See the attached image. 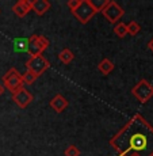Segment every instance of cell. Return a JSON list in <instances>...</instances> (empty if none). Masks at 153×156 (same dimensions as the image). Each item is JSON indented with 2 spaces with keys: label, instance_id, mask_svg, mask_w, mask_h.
Instances as JSON below:
<instances>
[{
  "label": "cell",
  "instance_id": "1",
  "mask_svg": "<svg viewBox=\"0 0 153 156\" xmlns=\"http://www.w3.org/2000/svg\"><path fill=\"white\" fill-rule=\"evenodd\" d=\"M109 144L119 156H153V126L137 113L110 139Z\"/></svg>",
  "mask_w": 153,
  "mask_h": 156
},
{
  "label": "cell",
  "instance_id": "2",
  "mask_svg": "<svg viewBox=\"0 0 153 156\" xmlns=\"http://www.w3.org/2000/svg\"><path fill=\"white\" fill-rule=\"evenodd\" d=\"M131 94L140 103H146L153 98V86L146 79H142L131 88Z\"/></svg>",
  "mask_w": 153,
  "mask_h": 156
},
{
  "label": "cell",
  "instance_id": "3",
  "mask_svg": "<svg viewBox=\"0 0 153 156\" xmlns=\"http://www.w3.org/2000/svg\"><path fill=\"white\" fill-rule=\"evenodd\" d=\"M49 40L43 35H31V37L27 40V52L31 56H40L45 52V49L49 48Z\"/></svg>",
  "mask_w": 153,
  "mask_h": 156
},
{
  "label": "cell",
  "instance_id": "4",
  "mask_svg": "<svg viewBox=\"0 0 153 156\" xmlns=\"http://www.w3.org/2000/svg\"><path fill=\"white\" fill-rule=\"evenodd\" d=\"M73 16L79 20L80 23L85 25L94 18V15L96 14V11L92 8V5L89 4V0H80V4L77 5L76 10L72 11Z\"/></svg>",
  "mask_w": 153,
  "mask_h": 156
},
{
  "label": "cell",
  "instance_id": "5",
  "mask_svg": "<svg viewBox=\"0 0 153 156\" xmlns=\"http://www.w3.org/2000/svg\"><path fill=\"white\" fill-rule=\"evenodd\" d=\"M3 83H4L5 88L14 94L15 91H18L19 88L23 87L22 75L18 72L16 68H11V69H8L7 73L3 76Z\"/></svg>",
  "mask_w": 153,
  "mask_h": 156
},
{
  "label": "cell",
  "instance_id": "6",
  "mask_svg": "<svg viewBox=\"0 0 153 156\" xmlns=\"http://www.w3.org/2000/svg\"><path fill=\"white\" fill-rule=\"evenodd\" d=\"M49 67H50V62L42 55L31 56L27 61H26V68H27V71L35 73L38 77H40L46 69H49Z\"/></svg>",
  "mask_w": 153,
  "mask_h": 156
},
{
  "label": "cell",
  "instance_id": "7",
  "mask_svg": "<svg viewBox=\"0 0 153 156\" xmlns=\"http://www.w3.org/2000/svg\"><path fill=\"white\" fill-rule=\"evenodd\" d=\"M102 14H103V16L106 18L110 23H118L119 20H121V18L123 16L125 11H123V8H122L116 2L110 0V2L107 3L106 7L103 8Z\"/></svg>",
  "mask_w": 153,
  "mask_h": 156
},
{
  "label": "cell",
  "instance_id": "8",
  "mask_svg": "<svg viewBox=\"0 0 153 156\" xmlns=\"http://www.w3.org/2000/svg\"><path fill=\"white\" fill-rule=\"evenodd\" d=\"M12 101L19 107H22V109H26V107H27L31 103L33 95L30 94V92L25 88V87H22V88H19L18 91H15L14 94H12Z\"/></svg>",
  "mask_w": 153,
  "mask_h": 156
},
{
  "label": "cell",
  "instance_id": "9",
  "mask_svg": "<svg viewBox=\"0 0 153 156\" xmlns=\"http://www.w3.org/2000/svg\"><path fill=\"white\" fill-rule=\"evenodd\" d=\"M50 107H52V109L54 110L57 114L62 113V112H64V110L68 107V101H67V98H65L64 95H61V94H56L54 97L50 99Z\"/></svg>",
  "mask_w": 153,
  "mask_h": 156
},
{
  "label": "cell",
  "instance_id": "10",
  "mask_svg": "<svg viewBox=\"0 0 153 156\" xmlns=\"http://www.w3.org/2000/svg\"><path fill=\"white\" fill-rule=\"evenodd\" d=\"M30 5H31V11H34L37 15H43L52 7L47 0H30Z\"/></svg>",
  "mask_w": 153,
  "mask_h": 156
},
{
  "label": "cell",
  "instance_id": "11",
  "mask_svg": "<svg viewBox=\"0 0 153 156\" xmlns=\"http://www.w3.org/2000/svg\"><path fill=\"white\" fill-rule=\"evenodd\" d=\"M12 11L19 18L26 16L30 11H31V5H30V0H19L12 5Z\"/></svg>",
  "mask_w": 153,
  "mask_h": 156
},
{
  "label": "cell",
  "instance_id": "12",
  "mask_svg": "<svg viewBox=\"0 0 153 156\" xmlns=\"http://www.w3.org/2000/svg\"><path fill=\"white\" fill-rule=\"evenodd\" d=\"M98 71L102 75H110L114 71V62L109 58H103L98 65Z\"/></svg>",
  "mask_w": 153,
  "mask_h": 156
},
{
  "label": "cell",
  "instance_id": "13",
  "mask_svg": "<svg viewBox=\"0 0 153 156\" xmlns=\"http://www.w3.org/2000/svg\"><path fill=\"white\" fill-rule=\"evenodd\" d=\"M58 58H60V61H61L62 64L68 65V64H71V62L73 61L75 55H73V52H72L71 49H62L61 52H60V55H58Z\"/></svg>",
  "mask_w": 153,
  "mask_h": 156
},
{
  "label": "cell",
  "instance_id": "14",
  "mask_svg": "<svg viewBox=\"0 0 153 156\" xmlns=\"http://www.w3.org/2000/svg\"><path fill=\"white\" fill-rule=\"evenodd\" d=\"M114 33L116 34V37L119 38H123L126 34H127V29H126V25L123 22H118L114 27Z\"/></svg>",
  "mask_w": 153,
  "mask_h": 156
},
{
  "label": "cell",
  "instance_id": "15",
  "mask_svg": "<svg viewBox=\"0 0 153 156\" xmlns=\"http://www.w3.org/2000/svg\"><path fill=\"white\" fill-rule=\"evenodd\" d=\"M107 3H109V0H89V4L92 5V8H94L96 12L99 11H103V8L107 5Z\"/></svg>",
  "mask_w": 153,
  "mask_h": 156
},
{
  "label": "cell",
  "instance_id": "16",
  "mask_svg": "<svg viewBox=\"0 0 153 156\" xmlns=\"http://www.w3.org/2000/svg\"><path fill=\"white\" fill-rule=\"evenodd\" d=\"M37 79H38L37 75L33 73V72H30V71H26L25 73L22 75V82L26 83V84H33Z\"/></svg>",
  "mask_w": 153,
  "mask_h": 156
},
{
  "label": "cell",
  "instance_id": "17",
  "mask_svg": "<svg viewBox=\"0 0 153 156\" xmlns=\"http://www.w3.org/2000/svg\"><path fill=\"white\" fill-rule=\"evenodd\" d=\"M126 29H127V34H130V35H137L140 33V25L136 22V20H131L129 25H126Z\"/></svg>",
  "mask_w": 153,
  "mask_h": 156
},
{
  "label": "cell",
  "instance_id": "18",
  "mask_svg": "<svg viewBox=\"0 0 153 156\" xmlns=\"http://www.w3.org/2000/svg\"><path fill=\"white\" fill-rule=\"evenodd\" d=\"M64 155L65 156H79L80 155V149L75 145H69L67 149L64 151Z\"/></svg>",
  "mask_w": 153,
  "mask_h": 156
},
{
  "label": "cell",
  "instance_id": "19",
  "mask_svg": "<svg viewBox=\"0 0 153 156\" xmlns=\"http://www.w3.org/2000/svg\"><path fill=\"white\" fill-rule=\"evenodd\" d=\"M79 4H80V0H69L67 5H68V8H69L71 12H72L73 10H76L77 5H79Z\"/></svg>",
  "mask_w": 153,
  "mask_h": 156
},
{
  "label": "cell",
  "instance_id": "20",
  "mask_svg": "<svg viewBox=\"0 0 153 156\" xmlns=\"http://www.w3.org/2000/svg\"><path fill=\"white\" fill-rule=\"evenodd\" d=\"M148 48H149V50H151V52H153V38L148 42Z\"/></svg>",
  "mask_w": 153,
  "mask_h": 156
},
{
  "label": "cell",
  "instance_id": "21",
  "mask_svg": "<svg viewBox=\"0 0 153 156\" xmlns=\"http://www.w3.org/2000/svg\"><path fill=\"white\" fill-rule=\"evenodd\" d=\"M3 92H4V88H3V86L0 84V97H2V95H3Z\"/></svg>",
  "mask_w": 153,
  "mask_h": 156
},
{
  "label": "cell",
  "instance_id": "22",
  "mask_svg": "<svg viewBox=\"0 0 153 156\" xmlns=\"http://www.w3.org/2000/svg\"><path fill=\"white\" fill-rule=\"evenodd\" d=\"M127 156H140V155H137V154H130V155H127Z\"/></svg>",
  "mask_w": 153,
  "mask_h": 156
}]
</instances>
